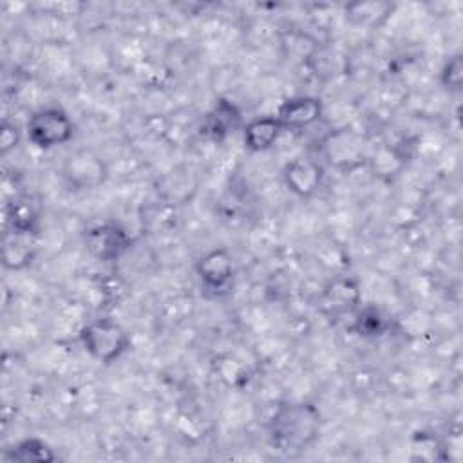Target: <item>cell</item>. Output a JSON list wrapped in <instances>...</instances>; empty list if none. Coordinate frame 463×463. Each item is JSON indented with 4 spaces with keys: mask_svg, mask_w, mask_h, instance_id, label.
<instances>
[{
    "mask_svg": "<svg viewBox=\"0 0 463 463\" xmlns=\"http://www.w3.org/2000/svg\"><path fill=\"white\" fill-rule=\"evenodd\" d=\"M320 430V409L313 402L304 400L277 405L266 425L269 445L284 456L306 452L318 439Z\"/></svg>",
    "mask_w": 463,
    "mask_h": 463,
    "instance_id": "1",
    "label": "cell"
},
{
    "mask_svg": "<svg viewBox=\"0 0 463 463\" xmlns=\"http://www.w3.org/2000/svg\"><path fill=\"white\" fill-rule=\"evenodd\" d=\"M83 351L99 364H112L130 349L128 331L112 318H92L78 331Z\"/></svg>",
    "mask_w": 463,
    "mask_h": 463,
    "instance_id": "2",
    "label": "cell"
},
{
    "mask_svg": "<svg viewBox=\"0 0 463 463\" xmlns=\"http://www.w3.org/2000/svg\"><path fill=\"white\" fill-rule=\"evenodd\" d=\"M76 125L67 110L51 105L34 110L25 123V136L34 148L52 150L72 141Z\"/></svg>",
    "mask_w": 463,
    "mask_h": 463,
    "instance_id": "3",
    "label": "cell"
},
{
    "mask_svg": "<svg viewBox=\"0 0 463 463\" xmlns=\"http://www.w3.org/2000/svg\"><path fill=\"white\" fill-rule=\"evenodd\" d=\"M83 246L90 257L101 262L121 259L132 246V237L116 221L94 222L83 232Z\"/></svg>",
    "mask_w": 463,
    "mask_h": 463,
    "instance_id": "4",
    "label": "cell"
},
{
    "mask_svg": "<svg viewBox=\"0 0 463 463\" xmlns=\"http://www.w3.org/2000/svg\"><path fill=\"white\" fill-rule=\"evenodd\" d=\"M282 181L293 195L309 199L320 190L324 183V166L313 157L297 156L284 165Z\"/></svg>",
    "mask_w": 463,
    "mask_h": 463,
    "instance_id": "5",
    "label": "cell"
},
{
    "mask_svg": "<svg viewBox=\"0 0 463 463\" xmlns=\"http://www.w3.org/2000/svg\"><path fill=\"white\" fill-rule=\"evenodd\" d=\"M107 174L103 159L87 150L71 154L63 165V177L71 190H94L105 183Z\"/></svg>",
    "mask_w": 463,
    "mask_h": 463,
    "instance_id": "6",
    "label": "cell"
},
{
    "mask_svg": "<svg viewBox=\"0 0 463 463\" xmlns=\"http://www.w3.org/2000/svg\"><path fill=\"white\" fill-rule=\"evenodd\" d=\"M235 273L233 255L226 248H212L195 260V275L203 288L212 291L226 289Z\"/></svg>",
    "mask_w": 463,
    "mask_h": 463,
    "instance_id": "7",
    "label": "cell"
},
{
    "mask_svg": "<svg viewBox=\"0 0 463 463\" xmlns=\"http://www.w3.org/2000/svg\"><path fill=\"white\" fill-rule=\"evenodd\" d=\"M324 114V103L318 96L311 94H300V96H291L284 99L277 112L275 118L282 125L284 132L286 130H304L315 125Z\"/></svg>",
    "mask_w": 463,
    "mask_h": 463,
    "instance_id": "8",
    "label": "cell"
},
{
    "mask_svg": "<svg viewBox=\"0 0 463 463\" xmlns=\"http://www.w3.org/2000/svg\"><path fill=\"white\" fill-rule=\"evenodd\" d=\"M242 127L241 109L228 98L215 99L213 107L203 116L199 134L210 141H224L235 130Z\"/></svg>",
    "mask_w": 463,
    "mask_h": 463,
    "instance_id": "9",
    "label": "cell"
},
{
    "mask_svg": "<svg viewBox=\"0 0 463 463\" xmlns=\"http://www.w3.org/2000/svg\"><path fill=\"white\" fill-rule=\"evenodd\" d=\"M320 298L324 309L333 315L356 311L362 306V288L354 277L340 275L324 286Z\"/></svg>",
    "mask_w": 463,
    "mask_h": 463,
    "instance_id": "10",
    "label": "cell"
},
{
    "mask_svg": "<svg viewBox=\"0 0 463 463\" xmlns=\"http://www.w3.org/2000/svg\"><path fill=\"white\" fill-rule=\"evenodd\" d=\"M284 134L282 125L275 114H266L250 119L242 125V145L248 152L259 154L275 146L279 137Z\"/></svg>",
    "mask_w": 463,
    "mask_h": 463,
    "instance_id": "11",
    "label": "cell"
},
{
    "mask_svg": "<svg viewBox=\"0 0 463 463\" xmlns=\"http://www.w3.org/2000/svg\"><path fill=\"white\" fill-rule=\"evenodd\" d=\"M392 9L389 2H353L345 5V20L356 27H374L383 24Z\"/></svg>",
    "mask_w": 463,
    "mask_h": 463,
    "instance_id": "12",
    "label": "cell"
},
{
    "mask_svg": "<svg viewBox=\"0 0 463 463\" xmlns=\"http://www.w3.org/2000/svg\"><path fill=\"white\" fill-rule=\"evenodd\" d=\"M4 266L11 269H22L31 264L34 257V246H33V235L18 233V232H7L4 237Z\"/></svg>",
    "mask_w": 463,
    "mask_h": 463,
    "instance_id": "13",
    "label": "cell"
},
{
    "mask_svg": "<svg viewBox=\"0 0 463 463\" xmlns=\"http://www.w3.org/2000/svg\"><path fill=\"white\" fill-rule=\"evenodd\" d=\"M7 459L22 461V463H29V461L47 463V461H54L56 454L43 439H40L36 436H29V438L16 441L7 450Z\"/></svg>",
    "mask_w": 463,
    "mask_h": 463,
    "instance_id": "14",
    "label": "cell"
},
{
    "mask_svg": "<svg viewBox=\"0 0 463 463\" xmlns=\"http://www.w3.org/2000/svg\"><path fill=\"white\" fill-rule=\"evenodd\" d=\"M353 329L365 338H376L382 336L387 329V318L383 317V313L371 304L360 306L356 309L354 315V322H353Z\"/></svg>",
    "mask_w": 463,
    "mask_h": 463,
    "instance_id": "15",
    "label": "cell"
},
{
    "mask_svg": "<svg viewBox=\"0 0 463 463\" xmlns=\"http://www.w3.org/2000/svg\"><path fill=\"white\" fill-rule=\"evenodd\" d=\"M7 221H9L11 232L27 233V235L38 233V213L34 212L29 201L18 199L16 203H13L7 210Z\"/></svg>",
    "mask_w": 463,
    "mask_h": 463,
    "instance_id": "16",
    "label": "cell"
},
{
    "mask_svg": "<svg viewBox=\"0 0 463 463\" xmlns=\"http://www.w3.org/2000/svg\"><path fill=\"white\" fill-rule=\"evenodd\" d=\"M439 83L449 92H461L463 85V56L452 54L439 69Z\"/></svg>",
    "mask_w": 463,
    "mask_h": 463,
    "instance_id": "17",
    "label": "cell"
},
{
    "mask_svg": "<svg viewBox=\"0 0 463 463\" xmlns=\"http://www.w3.org/2000/svg\"><path fill=\"white\" fill-rule=\"evenodd\" d=\"M20 139H22L20 127L16 123H13V121L4 119L2 127H0V150H2V154L5 156L13 148H16Z\"/></svg>",
    "mask_w": 463,
    "mask_h": 463,
    "instance_id": "18",
    "label": "cell"
}]
</instances>
